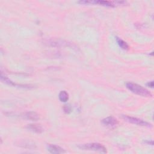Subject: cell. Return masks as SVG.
<instances>
[{"label":"cell","instance_id":"8","mask_svg":"<svg viewBox=\"0 0 154 154\" xmlns=\"http://www.w3.org/2000/svg\"><path fill=\"white\" fill-rule=\"evenodd\" d=\"M22 117L26 120H30L32 121H37L40 119L39 115L34 111L26 112L22 114Z\"/></svg>","mask_w":154,"mask_h":154},{"label":"cell","instance_id":"5","mask_svg":"<svg viewBox=\"0 0 154 154\" xmlns=\"http://www.w3.org/2000/svg\"><path fill=\"white\" fill-rule=\"evenodd\" d=\"M1 81H2L3 82L5 83L7 85H11V86H13V87H20V88H33L32 86L30 85H26V84H17L14 83L12 81H11L8 77H7L6 76H5L2 72H1Z\"/></svg>","mask_w":154,"mask_h":154},{"label":"cell","instance_id":"1","mask_svg":"<svg viewBox=\"0 0 154 154\" xmlns=\"http://www.w3.org/2000/svg\"><path fill=\"white\" fill-rule=\"evenodd\" d=\"M78 3L84 5H93L96 4L105 7H115L117 5H124L126 3V1H102V0H81L78 1Z\"/></svg>","mask_w":154,"mask_h":154},{"label":"cell","instance_id":"4","mask_svg":"<svg viewBox=\"0 0 154 154\" xmlns=\"http://www.w3.org/2000/svg\"><path fill=\"white\" fill-rule=\"evenodd\" d=\"M122 117L126 120V122L132 123V124H135L138 126H146V127H152V125L147 122H146L143 120L138 119L137 117H131V116H129L127 115H122Z\"/></svg>","mask_w":154,"mask_h":154},{"label":"cell","instance_id":"2","mask_svg":"<svg viewBox=\"0 0 154 154\" xmlns=\"http://www.w3.org/2000/svg\"><path fill=\"white\" fill-rule=\"evenodd\" d=\"M126 87L129 90L136 94L144 97L152 96V94L149 92V90L137 84L129 82L126 84Z\"/></svg>","mask_w":154,"mask_h":154},{"label":"cell","instance_id":"12","mask_svg":"<svg viewBox=\"0 0 154 154\" xmlns=\"http://www.w3.org/2000/svg\"><path fill=\"white\" fill-rule=\"evenodd\" d=\"M52 46H69L70 43H68L67 42L62 41V40H51L49 43Z\"/></svg>","mask_w":154,"mask_h":154},{"label":"cell","instance_id":"13","mask_svg":"<svg viewBox=\"0 0 154 154\" xmlns=\"http://www.w3.org/2000/svg\"><path fill=\"white\" fill-rule=\"evenodd\" d=\"M63 110L65 113L66 114H69L72 111V107L70 104H66L64 105L63 106Z\"/></svg>","mask_w":154,"mask_h":154},{"label":"cell","instance_id":"3","mask_svg":"<svg viewBox=\"0 0 154 154\" xmlns=\"http://www.w3.org/2000/svg\"><path fill=\"white\" fill-rule=\"evenodd\" d=\"M78 147L81 150H92L95 152H99L102 153H106V148L102 144L98 143H91L82 144L78 146Z\"/></svg>","mask_w":154,"mask_h":154},{"label":"cell","instance_id":"15","mask_svg":"<svg viewBox=\"0 0 154 154\" xmlns=\"http://www.w3.org/2000/svg\"><path fill=\"white\" fill-rule=\"evenodd\" d=\"M144 143H147V144H150V145H153V141H144Z\"/></svg>","mask_w":154,"mask_h":154},{"label":"cell","instance_id":"11","mask_svg":"<svg viewBox=\"0 0 154 154\" xmlns=\"http://www.w3.org/2000/svg\"><path fill=\"white\" fill-rule=\"evenodd\" d=\"M58 97H59V99L61 102H67L68 100H69V94L67 91H64V90H63V91H61L59 93V95H58Z\"/></svg>","mask_w":154,"mask_h":154},{"label":"cell","instance_id":"10","mask_svg":"<svg viewBox=\"0 0 154 154\" xmlns=\"http://www.w3.org/2000/svg\"><path fill=\"white\" fill-rule=\"evenodd\" d=\"M116 42L118 44V45L123 50H128L129 49V45H128V43L125 42L124 40H123L122 39H121L120 38L118 37H116Z\"/></svg>","mask_w":154,"mask_h":154},{"label":"cell","instance_id":"6","mask_svg":"<svg viewBox=\"0 0 154 154\" xmlns=\"http://www.w3.org/2000/svg\"><path fill=\"white\" fill-rule=\"evenodd\" d=\"M101 123L104 126L109 128H114L119 124L118 120L112 116H109L102 119L101 120Z\"/></svg>","mask_w":154,"mask_h":154},{"label":"cell","instance_id":"14","mask_svg":"<svg viewBox=\"0 0 154 154\" xmlns=\"http://www.w3.org/2000/svg\"><path fill=\"white\" fill-rule=\"evenodd\" d=\"M146 85L149 87H150V88H153V81H150V82H148L147 84H146Z\"/></svg>","mask_w":154,"mask_h":154},{"label":"cell","instance_id":"9","mask_svg":"<svg viewBox=\"0 0 154 154\" xmlns=\"http://www.w3.org/2000/svg\"><path fill=\"white\" fill-rule=\"evenodd\" d=\"M26 128L34 132L38 133V134H40L43 131V128L40 124H35V123L29 124L27 125Z\"/></svg>","mask_w":154,"mask_h":154},{"label":"cell","instance_id":"7","mask_svg":"<svg viewBox=\"0 0 154 154\" xmlns=\"http://www.w3.org/2000/svg\"><path fill=\"white\" fill-rule=\"evenodd\" d=\"M46 148H47V150L49 152L54 154H59V153H63L66 152V150L63 148L57 145L49 144L47 145Z\"/></svg>","mask_w":154,"mask_h":154}]
</instances>
